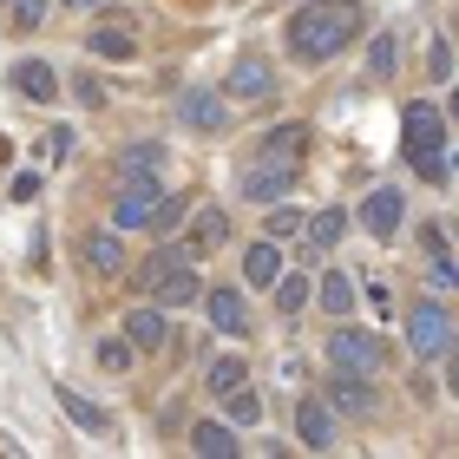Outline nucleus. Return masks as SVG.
I'll list each match as a JSON object with an SVG mask.
<instances>
[{
	"label": "nucleus",
	"instance_id": "nucleus-1",
	"mask_svg": "<svg viewBox=\"0 0 459 459\" xmlns=\"http://www.w3.org/2000/svg\"><path fill=\"white\" fill-rule=\"evenodd\" d=\"M361 33H368V7H361V0H308V7L289 13L282 47L296 53L302 66H322V59L348 53Z\"/></svg>",
	"mask_w": 459,
	"mask_h": 459
},
{
	"label": "nucleus",
	"instance_id": "nucleus-2",
	"mask_svg": "<svg viewBox=\"0 0 459 459\" xmlns=\"http://www.w3.org/2000/svg\"><path fill=\"white\" fill-rule=\"evenodd\" d=\"M401 152L407 164L420 171L427 184L453 178V152H446V106H427V99H413L401 112Z\"/></svg>",
	"mask_w": 459,
	"mask_h": 459
},
{
	"label": "nucleus",
	"instance_id": "nucleus-3",
	"mask_svg": "<svg viewBox=\"0 0 459 459\" xmlns=\"http://www.w3.org/2000/svg\"><path fill=\"white\" fill-rule=\"evenodd\" d=\"M459 342V328H453V308L440 296H420L407 308V348L420 354V361H440V354H453Z\"/></svg>",
	"mask_w": 459,
	"mask_h": 459
},
{
	"label": "nucleus",
	"instance_id": "nucleus-4",
	"mask_svg": "<svg viewBox=\"0 0 459 459\" xmlns=\"http://www.w3.org/2000/svg\"><path fill=\"white\" fill-rule=\"evenodd\" d=\"M328 361L335 368H354V374H381V361H387V348H381V335L374 328H354V322H335L328 328Z\"/></svg>",
	"mask_w": 459,
	"mask_h": 459
},
{
	"label": "nucleus",
	"instance_id": "nucleus-5",
	"mask_svg": "<svg viewBox=\"0 0 459 459\" xmlns=\"http://www.w3.org/2000/svg\"><path fill=\"white\" fill-rule=\"evenodd\" d=\"M322 394H328V407H335L342 420H374V413H381V394H374V374H354V368H328Z\"/></svg>",
	"mask_w": 459,
	"mask_h": 459
},
{
	"label": "nucleus",
	"instance_id": "nucleus-6",
	"mask_svg": "<svg viewBox=\"0 0 459 459\" xmlns=\"http://www.w3.org/2000/svg\"><path fill=\"white\" fill-rule=\"evenodd\" d=\"M223 99L230 106H263V99H276V66H269L263 53H237L230 59V79H223Z\"/></svg>",
	"mask_w": 459,
	"mask_h": 459
},
{
	"label": "nucleus",
	"instance_id": "nucleus-7",
	"mask_svg": "<svg viewBox=\"0 0 459 459\" xmlns=\"http://www.w3.org/2000/svg\"><path fill=\"white\" fill-rule=\"evenodd\" d=\"M296 178H302V158H256L243 171V197L249 204H276V197L296 191Z\"/></svg>",
	"mask_w": 459,
	"mask_h": 459
},
{
	"label": "nucleus",
	"instance_id": "nucleus-8",
	"mask_svg": "<svg viewBox=\"0 0 459 459\" xmlns=\"http://www.w3.org/2000/svg\"><path fill=\"white\" fill-rule=\"evenodd\" d=\"M164 204V184H118L112 191V223L118 230H152Z\"/></svg>",
	"mask_w": 459,
	"mask_h": 459
},
{
	"label": "nucleus",
	"instance_id": "nucleus-9",
	"mask_svg": "<svg viewBox=\"0 0 459 459\" xmlns=\"http://www.w3.org/2000/svg\"><path fill=\"white\" fill-rule=\"evenodd\" d=\"M354 217H361V230H368V237H394V230H401V217H407V204H401V191H394V184H374V191L361 197V211H354Z\"/></svg>",
	"mask_w": 459,
	"mask_h": 459
},
{
	"label": "nucleus",
	"instance_id": "nucleus-10",
	"mask_svg": "<svg viewBox=\"0 0 459 459\" xmlns=\"http://www.w3.org/2000/svg\"><path fill=\"white\" fill-rule=\"evenodd\" d=\"M112 178L118 184H164V144H152V138L125 144L118 164H112Z\"/></svg>",
	"mask_w": 459,
	"mask_h": 459
},
{
	"label": "nucleus",
	"instance_id": "nucleus-11",
	"mask_svg": "<svg viewBox=\"0 0 459 459\" xmlns=\"http://www.w3.org/2000/svg\"><path fill=\"white\" fill-rule=\"evenodd\" d=\"M7 86L27 99V106H53V99H59V73L47 66V59H13Z\"/></svg>",
	"mask_w": 459,
	"mask_h": 459
},
{
	"label": "nucleus",
	"instance_id": "nucleus-12",
	"mask_svg": "<svg viewBox=\"0 0 459 459\" xmlns=\"http://www.w3.org/2000/svg\"><path fill=\"white\" fill-rule=\"evenodd\" d=\"M296 440H302L308 453L335 446V407H328V394H308V401L296 407Z\"/></svg>",
	"mask_w": 459,
	"mask_h": 459
},
{
	"label": "nucleus",
	"instance_id": "nucleus-13",
	"mask_svg": "<svg viewBox=\"0 0 459 459\" xmlns=\"http://www.w3.org/2000/svg\"><path fill=\"white\" fill-rule=\"evenodd\" d=\"M243 276H249V289H276V282L289 276L282 243H276V237H256V243L243 249Z\"/></svg>",
	"mask_w": 459,
	"mask_h": 459
},
{
	"label": "nucleus",
	"instance_id": "nucleus-14",
	"mask_svg": "<svg viewBox=\"0 0 459 459\" xmlns=\"http://www.w3.org/2000/svg\"><path fill=\"white\" fill-rule=\"evenodd\" d=\"M152 302H158V308H191V302H204V282H197L191 256L171 263V269H164V276L152 282Z\"/></svg>",
	"mask_w": 459,
	"mask_h": 459
},
{
	"label": "nucleus",
	"instance_id": "nucleus-15",
	"mask_svg": "<svg viewBox=\"0 0 459 459\" xmlns=\"http://www.w3.org/2000/svg\"><path fill=\"white\" fill-rule=\"evenodd\" d=\"M86 53L92 59H112V66H125V59H138V27L132 20H106V27L86 33Z\"/></svg>",
	"mask_w": 459,
	"mask_h": 459
},
{
	"label": "nucleus",
	"instance_id": "nucleus-16",
	"mask_svg": "<svg viewBox=\"0 0 459 459\" xmlns=\"http://www.w3.org/2000/svg\"><path fill=\"white\" fill-rule=\"evenodd\" d=\"M125 335L138 342V354H158L164 342H171V308H132V316H125Z\"/></svg>",
	"mask_w": 459,
	"mask_h": 459
},
{
	"label": "nucleus",
	"instance_id": "nucleus-17",
	"mask_svg": "<svg viewBox=\"0 0 459 459\" xmlns=\"http://www.w3.org/2000/svg\"><path fill=\"white\" fill-rule=\"evenodd\" d=\"M184 125H191V132H204V138H217V132H230V106L217 92H184Z\"/></svg>",
	"mask_w": 459,
	"mask_h": 459
},
{
	"label": "nucleus",
	"instance_id": "nucleus-18",
	"mask_svg": "<svg viewBox=\"0 0 459 459\" xmlns=\"http://www.w3.org/2000/svg\"><path fill=\"white\" fill-rule=\"evenodd\" d=\"M230 243V211H217V204H211V211H197V223H191V237H184V256H211V249H223Z\"/></svg>",
	"mask_w": 459,
	"mask_h": 459
},
{
	"label": "nucleus",
	"instance_id": "nucleus-19",
	"mask_svg": "<svg viewBox=\"0 0 459 459\" xmlns=\"http://www.w3.org/2000/svg\"><path fill=\"white\" fill-rule=\"evenodd\" d=\"M204 316H211V328H223V335H249V308L237 289H211L204 296Z\"/></svg>",
	"mask_w": 459,
	"mask_h": 459
},
{
	"label": "nucleus",
	"instance_id": "nucleus-20",
	"mask_svg": "<svg viewBox=\"0 0 459 459\" xmlns=\"http://www.w3.org/2000/svg\"><path fill=\"white\" fill-rule=\"evenodd\" d=\"M191 446L204 459H230V453H243V427H230V420H197L191 427Z\"/></svg>",
	"mask_w": 459,
	"mask_h": 459
},
{
	"label": "nucleus",
	"instance_id": "nucleus-21",
	"mask_svg": "<svg viewBox=\"0 0 459 459\" xmlns=\"http://www.w3.org/2000/svg\"><path fill=\"white\" fill-rule=\"evenodd\" d=\"M79 256H86V269H99V276H118V269H125V243H118V223H112V230H92V237L79 243Z\"/></svg>",
	"mask_w": 459,
	"mask_h": 459
},
{
	"label": "nucleus",
	"instance_id": "nucleus-22",
	"mask_svg": "<svg viewBox=\"0 0 459 459\" xmlns=\"http://www.w3.org/2000/svg\"><path fill=\"white\" fill-rule=\"evenodd\" d=\"M308 152V125L289 118V125H269V132L256 138V158H302Z\"/></svg>",
	"mask_w": 459,
	"mask_h": 459
},
{
	"label": "nucleus",
	"instance_id": "nucleus-23",
	"mask_svg": "<svg viewBox=\"0 0 459 459\" xmlns=\"http://www.w3.org/2000/svg\"><path fill=\"white\" fill-rule=\"evenodd\" d=\"M59 413H66L79 433H112V413L99 407V401H86L79 387H59Z\"/></svg>",
	"mask_w": 459,
	"mask_h": 459
},
{
	"label": "nucleus",
	"instance_id": "nucleus-24",
	"mask_svg": "<svg viewBox=\"0 0 459 459\" xmlns=\"http://www.w3.org/2000/svg\"><path fill=\"white\" fill-rule=\"evenodd\" d=\"M316 302H322V316L348 322V308H354V282L342 276V269H322V282H316Z\"/></svg>",
	"mask_w": 459,
	"mask_h": 459
},
{
	"label": "nucleus",
	"instance_id": "nucleus-25",
	"mask_svg": "<svg viewBox=\"0 0 459 459\" xmlns=\"http://www.w3.org/2000/svg\"><path fill=\"white\" fill-rule=\"evenodd\" d=\"M243 381H249V361H243V354H217V361L204 368V387H211L217 401H223V394H237Z\"/></svg>",
	"mask_w": 459,
	"mask_h": 459
},
{
	"label": "nucleus",
	"instance_id": "nucleus-26",
	"mask_svg": "<svg viewBox=\"0 0 459 459\" xmlns=\"http://www.w3.org/2000/svg\"><path fill=\"white\" fill-rule=\"evenodd\" d=\"M269 296H276V308H282V316H302V308L316 302V282H308V276H282L276 289H269Z\"/></svg>",
	"mask_w": 459,
	"mask_h": 459
},
{
	"label": "nucleus",
	"instance_id": "nucleus-27",
	"mask_svg": "<svg viewBox=\"0 0 459 459\" xmlns=\"http://www.w3.org/2000/svg\"><path fill=\"white\" fill-rule=\"evenodd\" d=\"M342 230H348V211H322V217H308V249H335L342 243Z\"/></svg>",
	"mask_w": 459,
	"mask_h": 459
},
{
	"label": "nucleus",
	"instance_id": "nucleus-28",
	"mask_svg": "<svg viewBox=\"0 0 459 459\" xmlns=\"http://www.w3.org/2000/svg\"><path fill=\"white\" fill-rule=\"evenodd\" d=\"M99 368H106V374L138 368V342H132V335H106V342H99Z\"/></svg>",
	"mask_w": 459,
	"mask_h": 459
},
{
	"label": "nucleus",
	"instance_id": "nucleus-29",
	"mask_svg": "<svg viewBox=\"0 0 459 459\" xmlns=\"http://www.w3.org/2000/svg\"><path fill=\"white\" fill-rule=\"evenodd\" d=\"M223 420H230V427H256V420H263V401L249 394V381H243L237 394H223Z\"/></svg>",
	"mask_w": 459,
	"mask_h": 459
},
{
	"label": "nucleus",
	"instance_id": "nucleus-30",
	"mask_svg": "<svg viewBox=\"0 0 459 459\" xmlns=\"http://www.w3.org/2000/svg\"><path fill=\"white\" fill-rule=\"evenodd\" d=\"M394 47H401L394 33H374V47H368V79H394V66H401V53H394Z\"/></svg>",
	"mask_w": 459,
	"mask_h": 459
},
{
	"label": "nucleus",
	"instance_id": "nucleus-31",
	"mask_svg": "<svg viewBox=\"0 0 459 459\" xmlns=\"http://www.w3.org/2000/svg\"><path fill=\"white\" fill-rule=\"evenodd\" d=\"M47 7H53V0H13V7H7V27H13V33H33L39 20H47Z\"/></svg>",
	"mask_w": 459,
	"mask_h": 459
},
{
	"label": "nucleus",
	"instance_id": "nucleus-32",
	"mask_svg": "<svg viewBox=\"0 0 459 459\" xmlns=\"http://www.w3.org/2000/svg\"><path fill=\"white\" fill-rule=\"evenodd\" d=\"M427 79H433V86L453 79V47H446V39H427Z\"/></svg>",
	"mask_w": 459,
	"mask_h": 459
},
{
	"label": "nucleus",
	"instance_id": "nucleus-33",
	"mask_svg": "<svg viewBox=\"0 0 459 459\" xmlns=\"http://www.w3.org/2000/svg\"><path fill=\"white\" fill-rule=\"evenodd\" d=\"M39 158H47V164H59V158H73V125H53V132L39 138Z\"/></svg>",
	"mask_w": 459,
	"mask_h": 459
},
{
	"label": "nucleus",
	"instance_id": "nucleus-34",
	"mask_svg": "<svg viewBox=\"0 0 459 459\" xmlns=\"http://www.w3.org/2000/svg\"><path fill=\"white\" fill-rule=\"evenodd\" d=\"M296 230H308L302 211H289V204H282V211H269V237H296Z\"/></svg>",
	"mask_w": 459,
	"mask_h": 459
},
{
	"label": "nucleus",
	"instance_id": "nucleus-35",
	"mask_svg": "<svg viewBox=\"0 0 459 459\" xmlns=\"http://www.w3.org/2000/svg\"><path fill=\"white\" fill-rule=\"evenodd\" d=\"M178 223H184V197H164V204H158V223H152V230H158V237H171Z\"/></svg>",
	"mask_w": 459,
	"mask_h": 459
},
{
	"label": "nucleus",
	"instance_id": "nucleus-36",
	"mask_svg": "<svg viewBox=\"0 0 459 459\" xmlns=\"http://www.w3.org/2000/svg\"><path fill=\"white\" fill-rule=\"evenodd\" d=\"M73 92H79V106H106V86H99L92 73H79V79H73Z\"/></svg>",
	"mask_w": 459,
	"mask_h": 459
},
{
	"label": "nucleus",
	"instance_id": "nucleus-37",
	"mask_svg": "<svg viewBox=\"0 0 459 459\" xmlns=\"http://www.w3.org/2000/svg\"><path fill=\"white\" fill-rule=\"evenodd\" d=\"M387 302H394V296H387V282H381V276H374V282H368V308H374V316H394V308H387Z\"/></svg>",
	"mask_w": 459,
	"mask_h": 459
},
{
	"label": "nucleus",
	"instance_id": "nucleus-38",
	"mask_svg": "<svg viewBox=\"0 0 459 459\" xmlns=\"http://www.w3.org/2000/svg\"><path fill=\"white\" fill-rule=\"evenodd\" d=\"M7 191H13V197H20V204H27V197H39V178H33V171H20V178H13V184H7Z\"/></svg>",
	"mask_w": 459,
	"mask_h": 459
},
{
	"label": "nucleus",
	"instance_id": "nucleus-39",
	"mask_svg": "<svg viewBox=\"0 0 459 459\" xmlns=\"http://www.w3.org/2000/svg\"><path fill=\"white\" fill-rule=\"evenodd\" d=\"M59 7H73V13H99L106 0H59Z\"/></svg>",
	"mask_w": 459,
	"mask_h": 459
},
{
	"label": "nucleus",
	"instance_id": "nucleus-40",
	"mask_svg": "<svg viewBox=\"0 0 459 459\" xmlns=\"http://www.w3.org/2000/svg\"><path fill=\"white\" fill-rule=\"evenodd\" d=\"M446 387L459 394V342H453V361H446Z\"/></svg>",
	"mask_w": 459,
	"mask_h": 459
},
{
	"label": "nucleus",
	"instance_id": "nucleus-41",
	"mask_svg": "<svg viewBox=\"0 0 459 459\" xmlns=\"http://www.w3.org/2000/svg\"><path fill=\"white\" fill-rule=\"evenodd\" d=\"M446 118H459V86H453V99H446Z\"/></svg>",
	"mask_w": 459,
	"mask_h": 459
},
{
	"label": "nucleus",
	"instance_id": "nucleus-42",
	"mask_svg": "<svg viewBox=\"0 0 459 459\" xmlns=\"http://www.w3.org/2000/svg\"><path fill=\"white\" fill-rule=\"evenodd\" d=\"M453 171H459V144H453Z\"/></svg>",
	"mask_w": 459,
	"mask_h": 459
}]
</instances>
